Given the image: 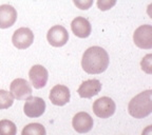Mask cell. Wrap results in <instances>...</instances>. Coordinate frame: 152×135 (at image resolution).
<instances>
[{
  "label": "cell",
  "mask_w": 152,
  "mask_h": 135,
  "mask_svg": "<svg viewBox=\"0 0 152 135\" xmlns=\"http://www.w3.org/2000/svg\"><path fill=\"white\" fill-rule=\"evenodd\" d=\"M109 66V55L100 47H91L85 51L81 59V66L88 74H100Z\"/></svg>",
  "instance_id": "6da1fadb"
},
{
  "label": "cell",
  "mask_w": 152,
  "mask_h": 135,
  "mask_svg": "<svg viewBox=\"0 0 152 135\" xmlns=\"http://www.w3.org/2000/svg\"><path fill=\"white\" fill-rule=\"evenodd\" d=\"M128 112L134 118H145L152 112V91L147 90L140 93L130 100Z\"/></svg>",
  "instance_id": "7a4b0ae2"
},
{
  "label": "cell",
  "mask_w": 152,
  "mask_h": 135,
  "mask_svg": "<svg viewBox=\"0 0 152 135\" xmlns=\"http://www.w3.org/2000/svg\"><path fill=\"white\" fill-rule=\"evenodd\" d=\"M133 41L136 47L150 50L152 49V26L150 24H144L138 26L133 34Z\"/></svg>",
  "instance_id": "3957f363"
},
{
  "label": "cell",
  "mask_w": 152,
  "mask_h": 135,
  "mask_svg": "<svg viewBox=\"0 0 152 135\" xmlns=\"http://www.w3.org/2000/svg\"><path fill=\"white\" fill-rule=\"evenodd\" d=\"M115 102L110 97H100L93 104V112L99 118H109L115 112Z\"/></svg>",
  "instance_id": "277c9868"
},
{
  "label": "cell",
  "mask_w": 152,
  "mask_h": 135,
  "mask_svg": "<svg viewBox=\"0 0 152 135\" xmlns=\"http://www.w3.org/2000/svg\"><path fill=\"white\" fill-rule=\"evenodd\" d=\"M10 91L12 96L17 100H26L32 96L31 85L23 78H16L10 85Z\"/></svg>",
  "instance_id": "5b68a950"
},
{
  "label": "cell",
  "mask_w": 152,
  "mask_h": 135,
  "mask_svg": "<svg viewBox=\"0 0 152 135\" xmlns=\"http://www.w3.org/2000/svg\"><path fill=\"white\" fill-rule=\"evenodd\" d=\"M45 111V102L42 98L31 96L26 100L23 107V112L30 118L40 117Z\"/></svg>",
  "instance_id": "8992f818"
},
{
  "label": "cell",
  "mask_w": 152,
  "mask_h": 135,
  "mask_svg": "<svg viewBox=\"0 0 152 135\" xmlns=\"http://www.w3.org/2000/svg\"><path fill=\"white\" fill-rule=\"evenodd\" d=\"M47 39L52 47H64L69 40V33L62 26H54L48 31Z\"/></svg>",
  "instance_id": "52a82bcc"
},
{
  "label": "cell",
  "mask_w": 152,
  "mask_h": 135,
  "mask_svg": "<svg viewBox=\"0 0 152 135\" xmlns=\"http://www.w3.org/2000/svg\"><path fill=\"white\" fill-rule=\"evenodd\" d=\"M34 41V34L28 28H20L14 32L12 42L19 50H26Z\"/></svg>",
  "instance_id": "ba28073f"
},
{
  "label": "cell",
  "mask_w": 152,
  "mask_h": 135,
  "mask_svg": "<svg viewBox=\"0 0 152 135\" xmlns=\"http://www.w3.org/2000/svg\"><path fill=\"white\" fill-rule=\"evenodd\" d=\"M28 77H30V81L34 88L42 89L48 82L49 73L45 66H40V64H36L31 68L28 72Z\"/></svg>",
  "instance_id": "9c48e42d"
},
{
  "label": "cell",
  "mask_w": 152,
  "mask_h": 135,
  "mask_svg": "<svg viewBox=\"0 0 152 135\" xmlns=\"http://www.w3.org/2000/svg\"><path fill=\"white\" fill-rule=\"evenodd\" d=\"M70 90L68 87L62 85H56L55 87H53L50 91V98L51 102L55 106H64L70 101Z\"/></svg>",
  "instance_id": "30bf717a"
},
{
  "label": "cell",
  "mask_w": 152,
  "mask_h": 135,
  "mask_svg": "<svg viewBox=\"0 0 152 135\" xmlns=\"http://www.w3.org/2000/svg\"><path fill=\"white\" fill-rule=\"evenodd\" d=\"M72 126L78 133H88L93 128V118L87 112H79L73 117Z\"/></svg>",
  "instance_id": "8fae6325"
},
{
  "label": "cell",
  "mask_w": 152,
  "mask_h": 135,
  "mask_svg": "<svg viewBox=\"0 0 152 135\" xmlns=\"http://www.w3.org/2000/svg\"><path fill=\"white\" fill-rule=\"evenodd\" d=\"M102 91V83L97 79H89L83 81L77 90L81 98H91Z\"/></svg>",
  "instance_id": "7c38bea8"
},
{
  "label": "cell",
  "mask_w": 152,
  "mask_h": 135,
  "mask_svg": "<svg viewBox=\"0 0 152 135\" xmlns=\"http://www.w3.org/2000/svg\"><path fill=\"white\" fill-rule=\"evenodd\" d=\"M17 20V11L9 4L0 5V28H9Z\"/></svg>",
  "instance_id": "4fadbf2b"
},
{
  "label": "cell",
  "mask_w": 152,
  "mask_h": 135,
  "mask_svg": "<svg viewBox=\"0 0 152 135\" xmlns=\"http://www.w3.org/2000/svg\"><path fill=\"white\" fill-rule=\"evenodd\" d=\"M71 28L74 35L79 38H87L90 36L92 28L88 19L83 17H76L71 23Z\"/></svg>",
  "instance_id": "5bb4252c"
},
{
  "label": "cell",
  "mask_w": 152,
  "mask_h": 135,
  "mask_svg": "<svg viewBox=\"0 0 152 135\" xmlns=\"http://www.w3.org/2000/svg\"><path fill=\"white\" fill-rule=\"evenodd\" d=\"M21 135H47L45 129L40 123H28L23 128Z\"/></svg>",
  "instance_id": "9a60e30c"
},
{
  "label": "cell",
  "mask_w": 152,
  "mask_h": 135,
  "mask_svg": "<svg viewBox=\"0 0 152 135\" xmlns=\"http://www.w3.org/2000/svg\"><path fill=\"white\" fill-rule=\"evenodd\" d=\"M17 127L9 119L0 120V135H16Z\"/></svg>",
  "instance_id": "2e32d148"
},
{
  "label": "cell",
  "mask_w": 152,
  "mask_h": 135,
  "mask_svg": "<svg viewBox=\"0 0 152 135\" xmlns=\"http://www.w3.org/2000/svg\"><path fill=\"white\" fill-rule=\"evenodd\" d=\"M14 102V97L5 90H0V110L9 109Z\"/></svg>",
  "instance_id": "e0dca14e"
},
{
  "label": "cell",
  "mask_w": 152,
  "mask_h": 135,
  "mask_svg": "<svg viewBox=\"0 0 152 135\" xmlns=\"http://www.w3.org/2000/svg\"><path fill=\"white\" fill-rule=\"evenodd\" d=\"M140 66L142 70L144 72H146L147 74L152 73V55L148 54L142 58V62H140Z\"/></svg>",
  "instance_id": "ac0fdd59"
},
{
  "label": "cell",
  "mask_w": 152,
  "mask_h": 135,
  "mask_svg": "<svg viewBox=\"0 0 152 135\" xmlns=\"http://www.w3.org/2000/svg\"><path fill=\"white\" fill-rule=\"evenodd\" d=\"M116 1L117 0H97V7L100 11L104 12V11L112 9L116 4Z\"/></svg>",
  "instance_id": "d6986e66"
},
{
  "label": "cell",
  "mask_w": 152,
  "mask_h": 135,
  "mask_svg": "<svg viewBox=\"0 0 152 135\" xmlns=\"http://www.w3.org/2000/svg\"><path fill=\"white\" fill-rule=\"evenodd\" d=\"M73 2L79 9H89L93 5V0H73Z\"/></svg>",
  "instance_id": "ffe728a7"
},
{
  "label": "cell",
  "mask_w": 152,
  "mask_h": 135,
  "mask_svg": "<svg viewBox=\"0 0 152 135\" xmlns=\"http://www.w3.org/2000/svg\"><path fill=\"white\" fill-rule=\"evenodd\" d=\"M151 129H152L151 126L147 127V128L144 130V132H142V135H151Z\"/></svg>",
  "instance_id": "44dd1931"
}]
</instances>
